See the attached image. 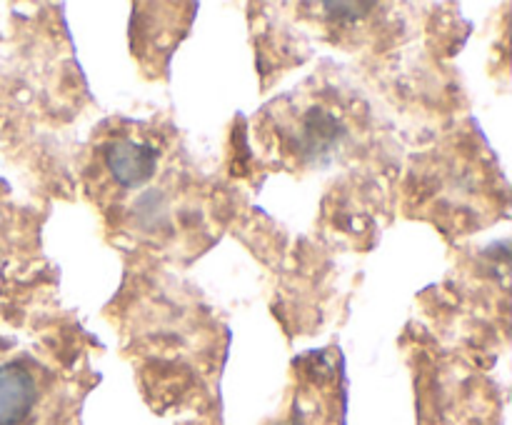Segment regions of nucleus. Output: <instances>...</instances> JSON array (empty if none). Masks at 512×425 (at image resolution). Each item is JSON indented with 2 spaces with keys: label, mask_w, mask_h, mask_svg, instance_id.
Returning a JSON list of instances; mask_svg holds the SVG:
<instances>
[{
  "label": "nucleus",
  "mask_w": 512,
  "mask_h": 425,
  "mask_svg": "<svg viewBox=\"0 0 512 425\" xmlns=\"http://www.w3.org/2000/svg\"><path fill=\"white\" fill-rule=\"evenodd\" d=\"M38 405V383L20 363H0V425H25Z\"/></svg>",
  "instance_id": "f257e3e1"
},
{
  "label": "nucleus",
  "mask_w": 512,
  "mask_h": 425,
  "mask_svg": "<svg viewBox=\"0 0 512 425\" xmlns=\"http://www.w3.org/2000/svg\"><path fill=\"white\" fill-rule=\"evenodd\" d=\"M105 160L120 185L138 188L145 180L153 178L155 168H158V150L148 143H138V140H115Z\"/></svg>",
  "instance_id": "f03ea898"
},
{
  "label": "nucleus",
  "mask_w": 512,
  "mask_h": 425,
  "mask_svg": "<svg viewBox=\"0 0 512 425\" xmlns=\"http://www.w3.org/2000/svg\"><path fill=\"white\" fill-rule=\"evenodd\" d=\"M335 138H338V123H335L330 115H325L323 110L310 113V118L305 120V128H303L305 150H308V153L328 150L330 145L335 143Z\"/></svg>",
  "instance_id": "7ed1b4c3"
}]
</instances>
